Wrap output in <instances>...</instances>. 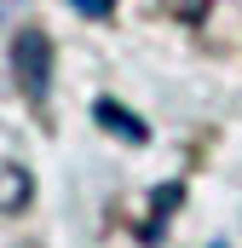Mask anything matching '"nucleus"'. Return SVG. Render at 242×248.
Here are the masks:
<instances>
[{
  "mask_svg": "<svg viewBox=\"0 0 242 248\" xmlns=\"http://www.w3.org/2000/svg\"><path fill=\"white\" fill-rule=\"evenodd\" d=\"M12 75H17V87H23L29 104H46V93H52V35H46V29H23V35H17V46H12Z\"/></svg>",
  "mask_w": 242,
  "mask_h": 248,
  "instance_id": "f257e3e1",
  "label": "nucleus"
},
{
  "mask_svg": "<svg viewBox=\"0 0 242 248\" xmlns=\"http://www.w3.org/2000/svg\"><path fill=\"white\" fill-rule=\"evenodd\" d=\"M92 116H98L104 127H110L116 139H127V144H144V139H150V133H144V122H138L133 110H121L116 98H98V110H92Z\"/></svg>",
  "mask_w": 242,
  "mask_h": 248,
  "instance_id": "f03ea898",
  "label": "nucleus"
},
{
  "mask_svg": "<svg viewBox=\"0 0 242 248\" xmlns=\"http://www.w3.org/2000/svg\"><path fill=\"white\" fill-rule=\"evenodd\" d=\"M29 196H35L29 173H23V168H12V162H0V214H17Z\"/></svg>",
  "mask_w": 242,
  "mask_h": 248,
  "instance_id": "7ed1b4c3",
  "label": "nucleus"
},
{
  "mask_svg": "<svg viewBox=\"0 0 242 248\" xmlns=\"http://www.w3.org/2000/svg\"><path fill=\"white\" fill-rule=\"evenodd\" d=\"M208 6H213V0H167V12H173L179 23H196V17H202Z\"/></svg>",
  "mask_w": 242,
  "mask_h": 248,
  "instance_id": "20e7f679",
  "label": "nucleus"
},
{
  "mask_svg": "<svg viewBox=\"0 0 242 248\" xmlns=\"http://www.w3.org/2000/svg\"><path fill=\"white\" fill-rule=\"evenodd\" d=\"M69 6H75V12H81V17H104V12H110V6H116V0H69Z\"/></svg>",
  "mask_w": 242,
  "mask_h": 248,
  "instance_id": "39448f33",
  "label": "nucleus"
},
{
  "mask_svg": "<svg viewBox=\"0 0 242 248\" xmlns=\"http://www.w3.org/2000/svg\"><path fill=\"white\" fill-rule=\"evenodd\" d=\"M213 248H225V243H213Z\"/></svg>",
  "mask_w": 242,
  "mask_h": 248,
  "instance_id": "423d86ee",
  "label": "nucleus"
}]
</instances>
